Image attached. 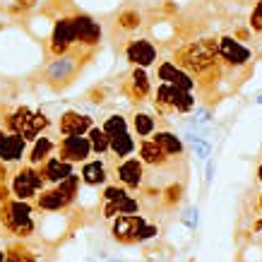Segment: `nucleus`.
Returning a JSON list of instances; mask_svg holds the SVG:
<instances>
[{
  "label": "nucleus",
  "instance_id": "nucleus-1",
  "mask_svg": "<svg viewBox=\"0 0 262 262\" xmlns=\"http://www.w3.org/2000/svg\"><path fill=\"white\" fill-rule=\"evenodd\" d=\"M34 202L10 198L0 202V236H12V238L27 241L36 233L34 222Z\"/></svg>",
  "mask_w": 262,
  "mask_h": 262
},
{
  "label": "nucleus",
  "instance_id": "nucleus-2",
  "mask_svg": "<svg viewBox=\"0 0 262 262\" xmlns=\"http://www.w3.org/2000/svg\"><path fill=\"white\" fill-rule=\"evenodd\" d=\"M176 65H181L185 72H190L192 77L200 75L202 70L212 68L219 63V53H216V36H202V39L188 41L183 43L171 58Z\"/></svg>",
  "mask_w": 262,
  "mask_h": 262
},
{
  "label": "nucleus",
  "instance_id": "nucleus-3",
  "mask_svg": "<svg viewBox=\"0 0 262 262\" xmlns=\"http://www.w3.org/2000/svg\"><path fill=\"white\" fill-rule=\"evenodd\" d=\"M151 106L159 118H176V116H190V111L198 106L195 92H185L173 84L159 82L151 92Z\"/></svg>",
  "mask_w": 262,
  "mask_h": 262
},
{
  "label": "nucleus",
  "instance_id": "nucleus-4",
  "mask_svg": "<svg viewBox=\"0 0 262 262\" xmlns=\"http://www.w3.org/2000/svg\"><path fill=\"white\" fill-rule=\"evenodd\" d=\"M216 53H219V63L224 65V72H241V75H250L255 68V53L250 46L238 41L233 34H222L216 36Z\"/></svg>",
  "mask_w": 262,
  "mask_h": 262
},
{
  "label": "nucleus",
  "instance_id": "nucleus-5",
  "mask_svg": "<svg viewBox=\"0 0 262 262\" xmlns=\"http://www.w3.org/2000/svg\"><path fill=\"white\" fill-rule=\"evenodd\" d=\"M72 24H75V36H77V56L84 63H92V58L96 56V51L101 48L103 41L101 22L84 10L75 8L72 10Z\"/></svg>",
  "mask_w": 262,
  "mask_h": 262
},
{
  "label": "nucleus",
  "instance_id": "nucleus-6",
  "mask_svg": "<svg viewBox=\"0 0 262 262\" xmlns=\"http://www.w3.org/2000/svg\"><path fill=\"white\" fill-rule=\"evenodd\" d=\"M72 5L70 10H65L60 15L53 17V27L46 41V58H58V56H77V36H75V24H72Z\"/></svg>",
  "mask_w": 262,
  "mask_h": 262
},
{
  "label": "nucleus",
  "instance_id": "nucleus-7",
  "mask_svg": "<svg viewBox=\"0 0 262 262\" xmlns=\"http://www.w3.org/2000/svg\"><path fill=\"white\" fill-rule=\"evenodd\" d=\"M84 60L80 56H58V58H51L43 68V82H46L48 87L53 89V92H63L72 84V82L77 80V75L84 70Z\"/></svg>",
  "mask_w": 262,
  "mask_h": 262
},
{
  "label": "nucleus",
  "instance_id": "nucleus-8",
  "mask_svg": "<svg viewBox=\"0 0 262 262\" xmlns=\"http://www.w3.org/2000/svg\"><path fill=\"white\" fill-rule=\"evenodd\" d=\"M46 188V181L36 166L32 164H17L12 171H10V192L12 198L24 200V202H34L36 195Z\"/></svg>",
  "mask_w": 262,
  "mask_h": 262
},
{
  "label": "nucleus",
  "instance_id": "nucleus-9",
  "mask_svg": "<svg viewBox=\"0 0 262 262\" xmlns=\"http://www.w3.org/2000/svg\"><path fill=\"white\" fill-rule=\"evenodd\" d=\"M103 159L108 164L113 183L127 188L130 192H137L144 188V183H147V168H144V164L137 159L135 154L125 157V159H111V157H103Z\"/></svg>",
  "mask_w": 262,
  "mask_h": 262
},
{
  "label": "nucleus",
  "instance_id": "nucleus-10",
  "mask_svg": "<svg viewBox=\"0 0 262 262\" xmlns=\"http://www.w3.org/2000/svg\"><path fill=\"white\" fill-rule=\"evenodd\" d=\"M118 92L125 96L130 103H135V106L147 103L151 99V92H154L149 70H147V68H130V70L123 75V80H120Z\"/></svg>",
  "mask_w": 262,
  "mask_h": 262
},
{
  "label": "nucleus",
  "instance_id": "nucleus-11",
  "mask_svg": "<svg viewBox=\"0 0 262 262\" xmlns=\"http://www.w3.org/2000/svg\"><path fill=\"white\" fill-rule=\"evenodd\" d=\"M120 53H123V58H125L133 68H147V70H149V68H154L157 60H159V46L151 39H147V36L123 41Z\"/></svg>",
  "mask_w": 262,
  "mask_h": 262
},
{
  "label": "nucleus",
  "instance_id": "nucleus-12",
  "mask_svg": "<svg viewBox=\"0 0 262 262\" xmlns=\"http://www.w3.org/2000/svg\"><path fill=\"white\" fill-rule=\"evenodd\" d=\"M144 226H147L144 214H118L111 219V238L120 246H137Z\"/></svg>",
  "mask_w": 262,
  "mask_h": 262
},
{
  "label": "nucleus",
  "instance_id": "nucleus-13",
  "mask_svg": "<svg viewBox=\"0 0 262 262\" xmlns=\"http://www.w3.org/2000/svg\"><path fill=\"white\" fill-rule=\"evenodd\" d=\"M56 157L80 166L94 154H92V144H89L87 135H60L56 142Z\"/></svg>",
  "mask_w": 262,
  "mask_h": 262
},
{
  "label": "nucleus",
  "instance_id": "nucleus-14",
  "mask_svg": "<svg viewBox=\"0 0 262 262\" xmlns=\"http://www.w3.org/2000/svg\"><path fill=\"white\" fill-rule=\"evenodd\" d=\"M154 75L159 82H166V84H173L178 89H185V92H195V77L190 72H185L181 65H176L171 58L168 60H157L154 65Z\"/></svg>",
  "mask_w": 262,
  "mask_h": 262
},
{
  "label": "nucleus",
  "instance_id": "nucleus-15",
  "mask_svg": "<svg viewBox=\"0 0 262 262\" xmlns=\"http://www.w3.org/2000/svg\"><path fill=\"white\" fill-rule=\"evenodd\" d=\"M27 149H29V142L22 135L0 127V161H5L8 166H17L27 159Z\"/></svg>",
  "mask_w": 262,
  "mask_h": 262
},
{
  "label": "nucleus",
  "instance_id": "nucleus-16",
  "mask_svg": "<svg viewBox=\"0 0 262 262\" xmlns=\"http://www.w3.org/2000/svg\"><path fill=\"white\" fill-rule=\"evenodd\" d=\"M137 159L144 164V168H151V171H173L176 161H171L164 154V151L151 142V137H144V140H137Z\"/></svg>",
  "mask_w": 262,
  "mask_h": 262
},
{
  "label": "nucleus",
  "instance_id": "nucleus-17",
  "mask_svg": "<svg viewBox=\"0 0 262 262\" xmlns=\"http://www.w3.org/2000/svg\"><path fill=\"white\" fill-rule=\"evenodd\" d=\"M151 142L157 144L164 154H166L171 161L176 164H185L188 159V149H185V142H183L181 135H176L173 130H166V127H159L154 135H151Z\"/></svg>",
  "mask_w": 262,
  "mask_h": 262
},
{
  "label": "nucleus",
  "instance_id": "nucleus-18",
  "mask_svg": "<svg viewBox=\"0 0 262 262\" xmlns=\"http://www.w3.org/2000/svg\"><path fill=\"white\" fill-rule=\"evenodd\" d=\"M92 125H94L92 116L70 108V111L60 113V118L56 123V130H58V135H87Z\"/></svg>",
  "mask_w": 262,
  "mask_h": 262
},
{
  "label": "nucleus",
  "instance_id": "nucleus-19",
  "mask_svg": "<svg viewBox=\"0 0 262 262\" xmlns=\"http://www.w3.org/2000/svg\"><path fill=\"white\" fill-rule=\"evenodd\" d=\"M80 178H82V185H89V188H103L106 183L111 181V171H108L106 159H103V157L87 159L80 168Z\"/></svg>",
  "mask_w": 262,
  "mask_h": 262
},
{
  "label": "nucleus",
  "instance_id": "nucleus-20",
  "mask_svg": "<svg viewBox=\"0 0 262 262\" xmlns=\"http://www.w3.org/2000/svg\"><path fill=\"white\" fill-rule=\"evenodd\" d=\"M70 207L72 205L65 200V195L58 190L56 185H46V188L36 195V200H34V209H36V212H46V214L65 212V209H70Z\"/></svg>",
  "mask_w": 262,
  "mask_h": 262
},
{
  "label": "nucleus",
  "instance_id": "nucleus-21",
  "mask_svg": "<svg viewBox=\"0 0 262 262\" xmlns=\"http://www.w3.org/2000/svg\"><path fill=\"white\" fill-rule=\"evenodd\" d=\"M41 171V176H43V181H46V185H58L60 181H65L70 173H75V164H70V161H63L60 157H48L41 166H36Z\"/></svg>",
  "mask_w": 262,
  "mask_h": 262
},
{
  "label": "nucleus",
  "instance_id": "nucleus-22",
  "mask_svg": "<svg viewBox=\"0 0 262 262\" xmlns=\"http://www.w3.org/2000/svg\"><path fill=\"white\" fill-rule=\"evenodd\" d=\"M56 142H58V137L48 135V133L39 135L34 142H29L27 159H24V161H27V164H32V166H41L48 157H53V154H56Z\"/></svg>",
  "mask_w": 262,
  "mask_h": 262
},
{
  "label": "nucleus",
  "instance_id": "nucleus-23",
  "mask_svg": "<svg viewBox=\"0 0 262 262\" xmlns=\"http://www.w3.org/2000/svg\"><path fill=\"white\" fill-rule=\"evenodd\" d=\"M144 17L142 12L135 8V5H127V8L118 10V15L113 17V29L120 34H125V36H130V34H135L140 27H142Z\"/></svg>",
  "mask_w": 262,
  "mask_h": 262
},
{
  "label": "nucleus",
  "instance_id": "nucleus-24",
  "mask_svg": "<svg viewBox=\"0 0 262 262\" xmlns=\"http://www.w3.org/2000/svg\"><path fill=\"white\" fill-rule=\"evenodd\" d=\"M137 151V137L125 130V133H120V135H113L108 140V154L106 157H111V159H125V157H133Z\"/></svg>",
  "mask_w": 262,
  "mask_h": 262
},
{
  "label": "nucleus",
  "instance_id": "nucleus-25",
  "mask_svg": "<svg viewBox=\"0 0 262 262\" xmlns=\"http://www.w3.org/2000/svg\"><path fill=\"white\" fill-rule=\"evenodd\" d=\"M130 127H133V135L137 140H144V137H151L157 130H159V116L149 111H135L133 113V120H130Z\"/></svg>",
  "mask_w": 262,
  "mask_h": 262
},
{
  "label": "nucleus",
  "instance_id": "nucleus-26",
  "mask_svg": "<svg viewBox=\"0 0 262 262\" xmlns=\"http://www.w3.org/2000/svg\"><path fill=\"white\" fill-rule=\"evenodd\" d=\"M48 127H51V118H48L46 113L32 111V116L27 118V123H24V127H22V133H19V135H22L27 142H34L39 135L46 133Z\"/></svg>",
  "mask_w": 262,
  "mask_h": 262
},
{
  "label": "nucleus",
  "instance_id": "nucleus-27",
  "mask_svg": "<svg viewBox=\"0 0 262 262\" xmlns=\"http://www.w3.org/2000/svg\"><path fill=\"white\" fill-rule=\"evenodd\" d=\"M183 200H185V181H171L166 188H161L159 202L164 209H176Z\"/></svg>",
  "mask_w": 262,
  "mask_h": 262
},
{
  "label": "nucleus",
  "instance_id": "nucleus-28",
  "mask_svg": "<svg viewBox=\"0 0 262 262\" xmlns=\"http://www.w3.org/2000/svg\"><path fill=\"white\" fill-rule=\"evenodd\" d=\"M5 262H39V257L24 241L17 238L12 243H8V248H5Z\"/></svg>",
  "mask_w": 262,
  "mask_h": 262
},
{
  "label": "nucleus",
  "instance_id": "nucleus-29",
  "mask_svg": "<svg viewBox=\"0 0 262 262\" xmlns=\"http://www.w3.org/2000/svg\"><path fill=\"white\" fill-rule=\"evenodd\" d=\"M87 140H89V144H92V154H94V157H106V154H108V140H111V137L103 133L101 125L94 123V125L89 127Z\"/></svg>",
  "mask_w": 262,
  "mask_h": 262
},
{
  "label": "nucleus",
  "instance_id": "nucleus-30",
  "mask_svg": "<svg viewBox=\"0 0 262 262\" xmlns=\"http://www.w3.org/2000/svg\"><path fill=\"white\" fill-rule=\"evenodd\" d=\"M185 140H188V144H190L192 157H195V159L207 161L209 157H212V144L207 142L205 137H200L195 130H188V133H185Z\"/></svg>",
  "mask_w": 262,
  "mask_h": 262
},
{
  "label": "nucleus",
  "instance_id": "nucleus-31",
  "mask_svg": "<svg viewBox=\"0 0 262 262\" xmlns=\"http://www.w3.org/2000/svg\"><path fill=\"white\" fill-rule=\"evenodd\" d=\"M101 130H103V133H106L108 137L120 135V133L130 130V120H127L123 113H111V116H106V118H103Z\"/></svg>",
  "mask_w": 262,
  "mask_h": 262
},
{
  "label": "nucleus",
  "instance_id": "nucleus-32",
  "mask_svg": "<svg viewBox=\"0 0 262 262\" xmlns=\"http://www.w3.org/2000/svg\"><path fill=\"white\" fill-rule=\"evenodd\" d=\"M127 195H130L127 188L118 185V183H106L103 190H101V202H113V205H118L120 200H125Z\"/></svg>",
  "mask_w": 262,
  "mask_h": 262
},
{
  "label": "nucleus",
  "instance_id": "nucleus-33",
  "mask_svg": "<svg viewBox=\"0 0 262 262\" xmlns=\"http://www.w3.org/2000/svg\"><path fill=\"white\" fill-rule=\"evenodd\" d=\"M248 29L262 36V0H255L253 10H250V17H248Z\"/></svg>",
  "mask_w": 262,
  "mask_h": 262
},
{
  "label": "nucleus",
  "instance_id": "nucleus-34",
  "mask_svg": "<svg viewBox=\"0 0 262 262\" xmlns=\"http://www.w3.org/2000/svg\"><path fill=\"white\" fill-rule=\"evenodd\" d=\"M84 99H87L89 103H94V106H101L106 99H108V87L106 84H94V87L87 89V94H84Z\"/></svg>",
  "mask_w": 262,
  "mask_h": 262
},
{
  "label": "nucleus",
  "instance_id": "nucleus-35",
  "mask_svg": "<svg viewBox=\"0 0 262 262\" xmlns=\"http://www.w3.org/2000/svg\"><path fill=\"white\" fill-rule=\"evenodd\" d=\"M181 222L185 224V226H188L190 231L198 229V222H200V216H198V207H190V209H188V212H185V214L181 216Z\"/></svg>",
  "mask_w": 262,
  "mask_h": 262
},
{
  "label": "nucleus",
  "instance_id": "nucleus-36",
  "mask_svg": "<svg viewBox=\"0 0 262 262\" xmlns=\"http://www.w3.org/2000/svg\"><path fill=\"white\" fill-rule=\"evenodd\" d=\"M36 5H39V0H15V5H12V10H15V12H29V10H34L36 8Z\"/></svg>",
  "mask_w": 262,
  "mask_h": 262
},
{
  "label": "nucleus",
  "instance_id": "nucleus-37",
  "mask_svg": "<svg viewBox=\"0 0 262 262\" xmlns=\"http://www.w3.org/2000/svg\"><path fill=\"white\" fill-rule=\"evenodd\" d=\"M157 233H159V226H157V224H149V222H147V226L142 229V236H140V243L157 238Z\"/></svg>",
  "mask_w": 262,
  "mask_h": 262
},
{
  "label": "nucleus",
  "instance_id": "nucleus-38",
  "mask_svg": "<svg viewBox=\"0 0 262 262\" xmlns=\"http://www.w3.org/2000/svg\"><path fill=\"white\" fill-rule=\"evenodd\" d=\"M212 178H214V161L207 159V166H205V183L207 185L212 183Z\"/></svg>",
  "mask_w": 262,
  "mask_h": 262
},
{
  "label": "nucleus",
  "instance_id": "nucleus-39",
  "mask_svg": "<svg viewBox=\"0 0 262 262\" xmlns=\"http://www.w3.org/2000/svg\"><path fill=\"white\" fill-rule=\"evenodd\" d=\"M10 171H12V168H10L8 164H5V161H0V183H8Z\"/></svg>",
  "mask_w": 262,
  "mask_h": 262
},
{
  "label": "nucleus",
  "instance_id": "nucleus-40",
  "mask_svg": "<svg viewBox=\"0 0 262 262\" xmlns=\"http://www.w3.org/2000/svg\"><path fill=\"white\" fill-rule=\"evenodd\" d=\"M12 198V192H10V185L8 183H0V202H5V200Z\"/></svg>",
  "mask_w": 262,
  "mask_h": 262
},
{
  "label": "nucleus",
  "instance_id": "nucleus-41",
  "mask_svg": "<svg viewBox=\"0 0 262 262\" xmlns=\"http://www.w3.org/2000/svg\"><path fill=\"white\" fill-rule=\"evenodd\" d=\"M255 216H262V192H257L255 198Z\"/></svg>",
  "mask_w": 262,
  "mask_h": 262
},
{
  "label": "nucleus",
  "instance_id": "nucleus-42",
  "mask_svg": "<svg viewBox=\"0 0 262 262\" xmlns=\"http://www.w3.org/2000/svg\"><path fill=\"white\" fill-rule=\"evenodd\" d=\"M250 231H253V233H260L262 231V216H257V219L250 224Z\"/></svg>",
  "mask_w": 262,
  "mask_h": 262
},
{
  "label": "nucleus",
  "instance_id": "nucleus-43",
  "mask_svg": "<svg viewBox=\"0 0 262 262\" xmlns=\"http://www.w3.org/2000/svg\"><path fill=\"white\" fill-rule=\"evenodd\" d=\"M255 176H257V181L262 183V161H260V164H257V168H255Z\"/></svg>",
  "mask_w": 262,
  "mask_h": 262
},
{
  "label": "nucleus",
  "instance_id": "nucleus-44",
  "mask_svg": "<svg viewBox=\"0 0 262 262\" xmlns=\"http://www.w3.org/2000/svg\"><path fill=\"white\" fill-rule=\"evenodd\" d=\"M106 262H125V260H120V257H106Z\"/></svg>",
  "mask_w": 262,
  "mask_h": 262
},
{
  "label": "nucleus",
  "instance_id": "nucleus-45",
  "mask_svg": "<svg viewBox=\"0 0 262 262\" xmlns=\"http://www.w3.org/2000/svg\"><path fill=\"white\" fill-rule=\"evenodd\" d=\"M0 262H5V250L0 248Z\"/></svg>",
  "mask_w": 262,
  "mask_h": 262
},
{
  "label": "nucleus",
  "instance_id": "nucleus-46",
  "mask_svg": "<svg viewBox=\"0 0 262 262\" xmlns=\"http://www.w3.org/2000/svg\"><path fill=\"white\" fill-rule=\"evenodd\" d=\"M255 103H257V106H262V94L257 96V99H255Z\"/></svg>",
  "mask_w": 262,
  "mask_h": 262
},
{
  "label": "nucleus",
  "instance_id": "nucleus-47",
  "mask_svg": "<svg viewBox=\"0 0 262 262\" xmlns=\"http://www.w3.org/2000/svg\"><path fill=\"white\" fill-rule=\"evenodd\" d=\"M3 27H5V24H3V22H0V32H3Z\"/></svg>",
  "mask_w": 262,
  "mask_h": 262
}]
</instances>
